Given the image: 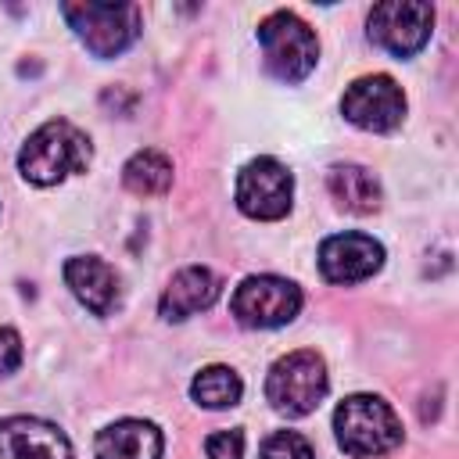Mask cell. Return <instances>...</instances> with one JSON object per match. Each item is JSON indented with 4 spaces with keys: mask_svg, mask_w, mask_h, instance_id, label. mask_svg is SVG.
Instances as JSON below:
<instances>
[{
    "mask_svg": "<svg viewBox=\"0 0 459 459\" xmlns=\"http://www.w3.org/2000/svg\"><path fill=\"white\" fill-rule=\"evenodd\" d=\"M90 136L65 118L43 122L18 151V172L36 186H54L72 172H86Z\"/></svg>",
    "mask_w": 459,
    "mask_h": 459,
    "instance_id": "6da1fadb",
    "label": "cell"
},
{
    "mask_svg": "<svg viewBox=\"0 0 459 459\" xmlns=\"http://www.w3.org/2000/svg\"><path fill=\"white\" fill-rule=\"evenodd\" d=\"M337 445L348 455H384L402 445V420L398 412L377 394H348L333 409Z\"/></svg>",
    "mask_w": 459,
    "mask_h": 459,
    "instance_id": "7a4b0ae2",
    "label": "cell"
},
{
    "mask_svg": "<svg viewBox=\"0 0 459 459\" xmlns=\"http://www.w3.org/2000/svg\"><path fill=\"white\" fill-rule=\"evenodd\" d=\"M258 43L269 75H276L280 82H301L319 61V39L294 11H273L258 25Z\"/></svg>",
    "mask_w": 459,
    "mask_h": 459,
    "instance_id": "3957f363",
    "label": "cell"
},
{
    "mask_svg": "<svg viewBox=\"0 0 459 459\" xmlns=\"http://www.w3.org/2000/svg\"><path fill=\"white\" fill-rule=\"evenodd\" d=\"M326 387H330L326 362L308 348L276 359L265 377V398L283 416H308L323 402Z\"/></svg>",
    "mask_w": 459,
    "mask_h": 459,
    "instance_id": "277c9868",
    "label": "cell"
},
{
    "mask_svg": "<svg viewBox=\"0 0 459 459\" xmlns=\"http://www.w3.org/2000/svg\"><path fill=\"white\" fill-rule=\"evenodd\" d=\"M61 14L97 57H115L140 36L136 4H61Z\"/></svg>",
    "mask_w": 459,
    "mask_h": 459,
    "instance_id": "5b68a950",
    "label": "cell"
},
{
    "mask_svg": "<svg viewBox=\"0 0 459 459\" xmlns=\"http://www.w3.org/2000/svg\"><path fill=\"white\" fill-rule=\"evenodd\" d=\"M230 308H233L240 326L273 330V326L290 323L301 312V290H298V283H290L283 276H269V273L265 276H247L233 290Z\"/></svg>",
    "mask_w": 459,
    "mask_h": 459,
    "instance_id": "8992f818",
    "label": "cell"
},
{
    "mask_svg": "<svg viewBox=\"0 0 459 459\" xmlns=\"http://www.w3.org/2000/svg\"><path fill=\"white\" fill-rule=\"evenodd\" d=\"M434 7L420 0H387L369 11V39L394 57H412L427 47Z\"/></svg>",
    "mask_w": 459,
    "mask_h": 459,
    "instance_id": "52a82bcc",
    "label": "cell"
},
{
    "mask_svg": "<svg viewBox=\"0 0 459 459\" xmlns=\"http://www.w3.org/2000/svg\"><path fill=\"white\" fill-rule=\"evenodd\" d=\"M294 176L276 158H251L237 176V208L247 219L273 222L290 212Z\"/></svg>",
    "mask_w": 459,
    "mask_h": 459,
    "instance_id": "ba28073f",
    "label": "cell"
},
{
    "mask_svg": "<svg viewBox=\"0 0 459 459\" xmlns=\"http://www.w3.org/2000/svg\"><path fill=\"white\" fill-rule=\"evenodd\" d=\"M341 111L351 126L366 129V133H391L394 126H402L405 118V93L402 86L377 72V75H362L355 79L344 97H341Z\"/></svg>",
    "mask_w": 459,
    "mask_h": 459,
    "instance_id": "9c48e42d",
    "label": "cell"
},
{
    "mask_svg": "<svg viewBox=\"0 0 459 459\" xmlns=\"http://www.w3.org/2000/svg\"><path fill=\"white\" fill-rule=\"evenodd\" d=\"M384 265V247L380 240L366 233H333L319 247V273L330 283H362Z\"/></svg>",
    "mask_w": 459,
    "mask_h": 459,
    "instance_id": "30bf717a",
    "label": "cell"
},
{
    "mask_svg": "<svg viewBox=\"0 0 459 459\" xmlns=\"http://www.w3.org/2000/svg\"><path fill=\"white\" fill-rule=\"evenodd\" d=\"M0 459H75L65 430L36 416L0 420Z\"/></svg>",
    "mask_w": 459,
    "mask_h": 459,
    "instance_id": "8fae6325",
    "label": "cell"
},
{
    "mask_svg": "<svg viewBox=\"0 0 459 459\" xmlns=\"http://www.w3.org/2000/svg\"><path fill=\"white\" fill-rule=\"evenodd\" d=\"M65 283L93 316H111L118 305V276L97 255H75L65 262Z\"/></svg>",
    "mask_w": 459,
    "mask_h": 459,
    "instance_id": "7c38bea8",
    "label": "cell"
},
{
    "mask_svg": "<svg viewBox=\"0 0 459 459\" xmlns=\"http://www.w3.org/2000/svg\"><path fill=\"white\" fill-rule=\"evenodd\" d=\"M215 298H219V276H215L212 269H204V265H186V269H179V273L169 280V287L161 290L158 312H161L165 319H172V323H183V319H190V316L212 308Z\"/></svg>",
    "mask_w": 459,
    "mask_h": 459,
    "instance_id": "4fadbf2b",
    "label": "cell"
},
{
    "mask_svg": "<svg viewBox=\"0 0 459 459\" xmlns=\"http://www.w3.org/2000/svg\"><path fill=\"white\" fill-rule=\"evenodd\" d=\"M161 448H165V437L147 420L108 423L93 441L97 459H161Z\"/></svg>",
    "mask_w": 459,
    "mask_h": 459,
    "instance_id": "5bb4252c",
    "label": "cell"
},
{
    "mask_svg": "<svg viewBox=\"0 0 459 459\" xmlns=\"http://www.w3.org/2000/svg\"><path fill=\"white\" fill-rule=\"evenodd\" d=\"M326 190L344 212L369 215L380 208V183L366 165H333L326 172Z\"/></svg>",
    "mask_w": 459,
    "mask_h": 459,
    "instance_id": "9a60e30c",
    "label": "cell"
},
{
    "mask_svg": "<svg viewBox=\"0 0 459 459\" xmlns=\"http://www.w3.org/2000/svg\"><path fill=\"white\" fill-rule=\"evenodd\" d=\"M122 183L136 197H158L172 186V161L161 151H136L122 165Z\"/></svg>",
    "mask_w": 459,
    "mask_h": 459,
    "instance_id": "2e32d148",
    "label": "cell"
},
{
    "mask_svg": "<svg viewBox=\"0 0 459 459\" xmlns=\"http://www.w3.org/2000/svg\"><path fill=\"white\" fill-rule=\"evenodd\" d=\"M240 394L244 384L230 366H204L190 384V398L204 409H230L240 402Z\"/></svg>",
    "mask_w": 459,
    "mask_h": 459,
    "instance_id": "e0dca14e",
    "label": "cell"
},
{
    "mask_svg": "<svg viewBox=\"0 0 459 459\" xmlns=\"http://www.w3.org/2000/svg\"><path fill=\"white\" fill-rule=\"evenodd\" d=\"M258 459H316L308 437H301L298 430H276L265 437Z\"/></svg>",
    "mask_w": 459,
    "mask_h": 459,
    "instance_id": "ac0fdd59",
    "label": "cell"
},
{
    "mask_svg": "<svg viewBox=\"0 0 459 459\" xmlns=\"http://www.w3.org/2000/svg\"><path fill=\"white\" fill-rule=\"evenodd\" d=\"M208 459H240L244 455V434L240 430H215L204 441Z\"/></svg>",
    "mask_w": 459,
    "mask_h": 459,
    "instance_id": "d6986e66",
    "label": "cell"
},
{
    "mask_svg": "<svg viewBox=\"0 0 459 459\" xmlns=\"http://www.w3.org/2000/svg\"><path fill=\"white\" fill-rule=\"evenodd\" d=\"M22 355H25V348H22L18 330L0 326V377H11L22 366Z\"/></svg>",
    "mask_w": 459,
    "mask_h": 459,
    "instance_id": "ffe728a7",
    "label": "cell"
}]
</instances>
